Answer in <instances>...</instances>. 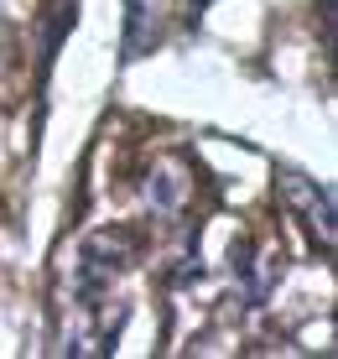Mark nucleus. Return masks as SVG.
I'll return each mask as SVG.
<instances>
[{"mask_svg":"<svg viewBox=\"0 0 338 359\" xmlns=\"http://www.w3.org/2000/svg\"><path fill=\"white\" fill-rule=\"evenodd\" d=\"M135 261H141V240L130 229L109 224L83 234L79 261H73V302H104L115 292V281L135 271Z\"/></svg>","mask_w":338,"mask_h":359,"instance_id":"1","label":"nucleus"},{"mask_svg":"<svg viewBox=\"0 0 338 359\" xmlns=\"http://www.w3.org/2000/svg\"><path fill=\"white\" fill-rule=\"evenodd\" d=\"M161 42V16L146 0H125V36H120V63H135V57L156 53Z\"/></svg>","mask_w":338,"mask_h":359,"instance_id":"5","label":"nucleus"},{"mask_svg":"<svg viewBox=\"0 0 338 359\" xmlns=\"http://www.w3.org/2000/svg\"><path fill=\"white\" fill-rule=\"evenodd\" d=\"M229 276H234V292H240L245 307H260L271 297L281 276V255L271 250V245H260L255 234H240V240L229 245Z\"/></svg>","mask_w":338,"mask_h":359,"instance_id":"3","label":"nucleus"},{"mask_svg":"<svg viewBox=\"0 0 338 359\" xmlns=\"http://www.w3.org/2000/svg\"><path fill=\"white\" fill-rule=\"evenodd\" d=\"M193 198V172H187V156H156L141 177V203L151 208L156 219H177Z\"/></svg>","mask_w":338,"mask_h":359,"instance_id":"4","label":"nucleus"},{"mask_svg":"<svg viewBox=\"0 0 338 359\" xmlns=\"http://www.w3.org/2000/svg\"><path fill=\"white\" fill-rule=\"evenodd\" d=\"M276 193H281V203L292 208V219L302 224V234L312 240V250H318V255H333V245H338L333 193L323 188V182H312L307 172H297V167H281V172H276Z\"/></svg>","mask_w":338,"mask_h":359,"instance_id":"2","label":"nucleus"}]
</instances>
